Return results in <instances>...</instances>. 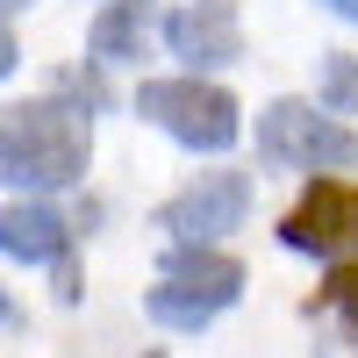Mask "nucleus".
Returning <instances> with one entry per match:
<instances>
[{
    "instance_id": "nucleus-2",
    "label": "nucleus",
    "mask_w": 358,
    "mask_h": 358,
    "mask_svg": "<svg viewBox=\"0 0 358 358\" xmlns=\"http://www.w3.org/2000/svg\"><path fill=\"white\" fill-rule=\"evenodd\" d=\"M236 294H244V265L208 251V244H179L165 258V280L143 294V308H151V322H165V330H201V322H215Z\"/></svg>"
},
{
    "instance_id": "nucleus-6",
    "label": "nucleus",
    "mask_w": 358,
    "mask_h": 358,
    "mask_svg": "<svg viewBox=\"0 0 358 358\" xmlns=\"http://www.w3.org/2000/svg\"><path fill=\"white\" fill-rule=\"evenodd\" d=\"M280 236L294 251H315V258L358 251V187H344V179H315V187L301 194V208L280 222Z\"/></svg>"
},
{
    "instance_id": "nucleus-11",
    "label": "nucleus",
    "mask_w": 358,
    "mask_h": 358,
    "mask_svg": "<svg viewBox=\"0 0 358 358\" xmlns=\"http://www.w3.org/2000/svg\"><path fill=\"white\" fill-rule=\"evenodd\" d=\"M322 301H330V308L344 315V330L358 337V265H337V273H330V287H322Z\"/></svg>"
},
{
    "instance_id": "nucleus-7",
    "label": "nucleus",
    "mask_w": 358,
    "mask_h": 358,
    "mask_svg": "<svg viewBox=\"0 0 358 358\" xmlns=\"http://www.w3.org/2000/svg\"><path fill=\"white\" fill-rule=\"evenodd\" d=\"M165 43L187 65H236L244 57V29H236L229 0H194V8H179L165 22Z\"/></svg>"
},
{
    "instance_id": "nucleus-16",
    "label": "nucleus",
    "mask_w": 358,
    "mask_h": 358,
    "mask_svg": "<svg viewBox=\"0 0 358 358\" xmlns=\"http://www.w3.org/2000/svg\"><path fill=\"white\" fill-rule=\"evenodd\" d=\"M143 358H165V351H143Z\"/></svg>"
},
{
    "instance_id": "nucleus-4",
    "label": "nucleus",
    "mask_w": 358,
    "mask_h": 358,
    "mask_svg": "<svg viewBox=\"0 0 358 358\" xmlns=\"http://www.w3.org/2000/svg\"><path fill=\"white\" fill-rule=\"evenodd\" d=\"M258 158H273V165H322V172H337L358 158V136L344 122H330V108H308V101H273L258 115Z\"/></svg>"
},
{
    "instance_id": "nucleus-13",
    "label": "nucleus",
    "mask_w": 358,
    "mask_h": 358,
    "mask_svg": "<svg viewBox=\"0 0 358 358\" xmlns=\"http://www.w3.org/2000/svg\"><path fill=\"white\" fill-rule=\"evenodd\" d=\"M330 15H344V22H358V0H322Z\"/></svg>"
},
{
    "instance_id": "nucleus-8",
    "label": "nucleus",
    "mask_w": 358,
    "mask_h": 358,
    "mask_svg": "<svg viewBox=\"0 0 358 358\" xmlns=\"http://www.w3.org/2000/svg\"><path fill=\"white\" fill-rule=\"evenodd\" d=\"M0 251L22 258V265H65L72 229H65V215H50V208L15 201V208H0Z\"/></svg>"
},
{
    "instance_id": "nucleus-14",
    "label": "nucleus",
    "mask_w": 358,
    "mask_h": 358,
    "mask_svg": "<svg viewBox=\"0 0 358 358\" xmlns=\"http://www.w3.org/2000/svg\"><path fill=\"white\" fill-rule=\"evenodd\" d=\"M0 8H29V0H0Z\"/></svg>"
},
{
    "instance_id": "nucleus-15",
    "label": "nucleus",
    "mask_w": 358,
    "mask_h": 358,
    "mask_svg": "<svg viewBox=\"0 0 358 358\" xmlns=\"http://www.w3.org/2000/svg\"><path fill=\"white\" fill-rule=\"evenodd\" d=\"M0 322H8V294H0Z\"/></svg>"
},
{
    "instance_id": "nucleus-12",
    "label": "nucleus",
    "mask_w": 358,
    "mask_h": 358,
    "mask_svg": "<svg viewBox=\"0 0 358 358\" xmlns=\"http://www.w3.org/2000/svg\"><path fill=\"white\" fill-rule=\"evenodd\" d=\"M15 57H22V50H15V36H8V29H0V79L15 72Z\"/></svg>"
},
{
    "instance_id": "nucleus-1",
    "label": "nucleus",
    "mask_w": 358,
    "mask_h": 358,
    "mask_svg": "<svg viewBox=\"0 0 358 358\" xmlns=\"http://www.w3.org/2000/svg\"><path fill=\"white\" fill-rule=\"evenodd\" d=\"M86 151H94V129L86 115L65 101H22L0 108V179L29 194H57L86 179Z\"/></svg>"
},
{
    "instance_id": "nucleus-3",
    "label": "nucleus",
    "mask_w": 358,
    "mask_h": 358,
    "mask_svg": "<svg viewBox=\"0 0 358 358\" xmlns=\"http://www.w3.org/2000/svg\"><path fill=\"white\" fill-rule=\"evenodd\" d=\"M136 108L151 115V122L165 136H179L187 151H229L236 143V101L222 94V86H201V79H143Z\"/></svg>"
},
{
    "instance_id": "nucleus-5",
    "label": "nucleus",
    "mask_w": 358,
    "mask_h": 358,
    "mask_svg": "<svg viewBox=\"0 0 358 358\" xmlns=\"http://www.w3.org/2000/svg\"><path fill=\"white\" fill-rule=\"evenodd\" d=\"M244 215H251V179L244 172H208L158 208V229H172V244H215V236L244 229Z\"/></svg>"
},
{
    "instance_id": "nucleus-10",
    "label": "nucleus",
    "mask_w": 358,
    "mask_h": 358,
    "mask_svg": "<svg viewBox=\"0 0 358 358\" xmlns=\"http://www.w3.org/2000/svg\"><path fill=\"white\" fill-rule=\"evenodd\" d=\"M322 108L358 115V57H322Z\"/></svg>"
},
{
    "instance_id": "nucleus-9",
    "label": "nucleus",
    "mask_w": 358,
    "mask_h": 358,
    "mask_svg": "<svg viewBox=\"0 0 358 358\" xmlns=\"http://www.w3.org/2000/svg\"><path fill=\"white\" fill-rule=\"evenodd\" d=\"M143 29H151V0H115V8L94 15V29H86V50H94L101 65L143 57Z\"/></svg>"
}]
</instances>
